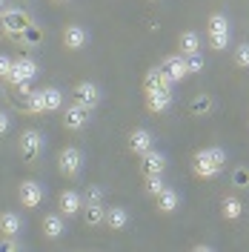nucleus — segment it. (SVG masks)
Instances as JSON below:
<instances>
[{"mask_svg":"<svg viewBox=\"0 0 249 252\" xmlns=\"http://www.w3.org/2000/svg\"><path fill=\"white\" fill-rule=\"evenodd\" d=\"M244 212H247V206H244V201L235 192H226L220 198V218L226 220V223H238V220L244 218Z\"/></svg>","mask_w":249,"mask_h":252,"instance_id":"obj_16","label":"nucleus"},{"mask_svg":"<svg viewBox=\"0 0 249 252\" xmlns=\"http://www.w3.org/2000/svg\"><path fill=\"white\" fill-rule=\"evenodd\" d=\"M66 215H63L61 209H55V212H46L43 218H40V232L46 241H61L66 235Z\"/></svg>","mask_w":249,"mask_h":252,"instance_id":"obj_11","label":"nucleus"},{"mask_svg":"<svg viewBox=\"0 0 249 252\" xmlns=\"http://www.w3.org/2000/svg\"><path fill=\"white\" fill-rule=\"evenodd\" d=\"M192 250H195V252H212L215 247H212V244H203V241H198V244H192Z\"/></svg>","mask_w":249,"mask_h":252,"instance_id":"obj_35","label":"nucleus"},{"mask_svg":"<svg viewBox=\"0 0 249 252\" xmlns=\"http://www.w3.org/2000/svg\"><path fill=\"white\" fill-rule=\"evenodd\" d=\"M20 247H23V244L15 241V238H3V241H0V250H6V252H15V250H20Z\"/></svg>","mask_w":249,"mask_h":252,"instance_id":"obj_34","label":"nucleus"},{"mask_svg":"<svg viewBox=\"0 0 249 252\" xmlns=\"http://www.w3.org/2000/svg\"><path fill=\"white\" fill-rule=\"evenodd\" d=\"M155 209L160 212V215H175V212L181 209V192L166 184V189L155 198Z\"/></svg>","mask_w":249,"mask_h":252,"instance_id":"obj_20","label":"nucleus"},{"mask_svg":"<svg viewBox=\"0 0 249 252\" xmlns=\"http://www.w3.org/2000/svg\"><path fill=\"white\" fill-rule=\"evenodd\" d=\"M3 12H6V0H0V15H3Z\"/></svg>","mask_w":249,"mask_h":252,"instance_id":"obj_36","label":"nucleus"},{"mask_svg":"<svg viewBox=\"0 0 249 252\" xmlns=\"http://www.w3.org/2000/svg\"><path fill=\"white\" fill-rule=\"evenodd\" d=\"M12 66H15V58L0 55V80H9V75H12Z\"/></svg>","mask_w":249,"mask_h":252,"instance_id":"obj_32","label":"nucleus"},{"mask_svg":"<svg viewBox=\"0 0 249 252\" xmlns=\"http://www.w3.org/2000/svg\"><path fill=\"white\" fill-rule=\"evenodd\" d=\"M83 163H86V155H83L80 146H72V143H69V146H63L61 152H58V172H61L66 181L80 178Z\"/></svg>","mask_w":249,"mask_h":252,"instance_id":"obj_3","label":"nucleus"},{"mask_svg":"<svg viewBox=\"0 0 249 252\" xmlns=\"http://www.w3.org/2000/svg\"><path fill=\"white\" fill-rule=\"evenodd\" d=\"M17 201H20L23 209H37V206H43V201H46V187H43V181H34V178L20 181V184H17Z\"/></svg>","mask_w":249,"mask_h":252,"instance_id":"obj_4","label":"nucleus"},{"mask_svg":"<svg viewBox=\"0 0 249 252\" xmlns=\"http://www.w3.org/2000/svg\"><path fill=\"white\" fill-rule=\"evenodd\" d=\"M72 100H78L80 106H86L89 112H94L103 103V89L94 83V80H78L72 86Z\"/></svg>","mask_w":249,"mask_h":252,"instance_id":"obj_6","label":"nucleus"},{"mask_svg":"<svg viewBox=\"0 0 249 252\" xmlns=\"http://www.w3.org/2000/svg\"><path fill=\"white\" fill-rule=\"evenodd\" d=\"M52 3H61V6H63V3H69V0H52Z\"/></svg>","mask_w":249,"mask_h":252,"instance_id":"obj_37","label":"nucleus"},{"mask_svg":"<svg viewBox=\"0 0 249 252\" xmlns=\"http://www.w3.org/2000/svg\"><path fill=\"white\" fill-rule=\"evenodd\" d=\"M172 103H175V94L169 89H152V92H146V112H152V115H166L172 109Z\"/></svg>","mask_w":249,"mask_h":252,"instance_id":"obj_17","label":"nucleus"},{"mask_svg":"<svg viewBox=\"0 0 249 252\" xmlns=\"http://www.w3.org/2000/svg\"><path fill=\"white\" fill-rule=\"evenodd\" d=\"M155 146V132L152 129H146V126H135L132 132H129V152L132 155H143V152H149Z\"/></svg>","mask_w":249,"mask_h":252,"instance_id":"obj_13","label":"nucleus"},{"mask_svg":"<svg viewBox=\"0 0 249 252\" xmlns=\"http://www.w3.org/2000/svg\"><path fill=\"white\" fill-rule=\"evenodd\" d=\"M129 209L126 206H109L106 209V220H103V226H109L112 232H121V229H126L129 226Z\"/></svg>","mask_w":249,"mask_h":252,"instance_id":"obj_23","label":"nucleus"},{"mask_svg":"<svg viewBox=\"0 0 249 252\" xmlns=\"http://www.w3.org/2000/svg\"><path fill=\"white\" fill-rule=\"evenodd\" d=\"M89 121H92V112L86 109V106H80L78 100L66 103L61 109V124L66 132H83L89 126Z\"/></svg>","mask_w":249,"mask_h":252,"instance_id":"obj_5","label":"nucleus"},{"mask_svg":"<svg viewBox=\"0 0 249 252\" xmlns=\"http://www.w3.org/2000/svg\"><path fill=\"white\" fill-rule=\"evenodd\" d=\"M232 187L238 189H249V169H244V166H238L232 172Z\"/></svg>","mask_w":249,"mask_h":252,"instance_id":"obj_31","label":"nucleus"},{"mask_svg":"<svg viewBox=\"0 0 249 252\" xmlns=\"http://www.w3.org/2000/svg\"><path fill=\"white\" fill-rule=\"evenodd\" d=\"M232 63L235 69H249V43H238L232 49Z\"/></svg>","mask_w":249,"mask_h":252,"instance_id":"obj_28","label":"nucleus"},{"mask_svg":"<svg viewBox=\"0 0 249 252\" xmlns=\"http://www.w3.org/2000/svg\"><path fill=\"white\" fill-rule=\"evenodd\" d=\"M189 63V75H201L203 72V66H206V61H203V55L201 52H195V55H184Z\"/></svg>","mask_w":249,"mask_h":252,"instance_id":"obj_30","label":"nucleus"},{"mask_svg":"<svg viewBox=\"0 0 249 252\" xmlns=\"http://www.w3.org/2000/svg\"><path fill=\"white\" fill-rule=\"evenodd\" d=\"M163 189H166V181H163V175H146V178H143V192H146L149 198H157Z\"/></svg>","mask_w":249,"mask_h":252,"instance_id":"obj_27","label":"nucleus"},{"mask_svg":"<svg viewBox=\"0 0 249 252\" xmlns=\"http://www.w3.org/2000/svg\"><path fill=\"white\" fill-rule=\"evenodd\" d=\"M220 172H223V166L212 160V155L206 152V146L192 155V175H195V178H201V181H215V178H220Z\"/></svg>","mask_w":249,"mask_h":252,"instance_id":"obj_7","label":"nucleus"},{"mask_svg":"<svg viewBox=\"0 0 249 252\" xmlns=\"http://www.w3.org/2000/svg\"><path fill=\"white\" fill-rule=\"evenodd\" d=\"M83 223L94 229V226H103V220H106V206L103 204H83Z\"/></svg>","mask_w":249,"mask_h":252,"instance_id":"obj_24","label":"nucleus"},{"mask_svg":"<svg viewBox=\"0 0 249 252\" xmlns=\"http://www.w3.org/2000/svg\"><path fill=\"white\" fill-rule=\"evenodd\" d=\"M58 209H61L66 218H78L83 212V192L78 189H63L58 195Z\"/></svg>","mask_w":249,"mask_h":252,"instance_id":"obj_14","label":"nucleus"},{"mask_svg":"<svg viewBox=\"0 0 249 252\" xmlns=\"http://www.w3.org/2000/svg\"><path fill=\"white\" fill-rule=\"evenodd\" d=\"M201 46H203L201 32L184 29L181 34H178V52H181V55H195V52H201Z\"/></svg>","mask_w":249,"mask_h":252,"instance_id":"obj_21","label":"nucleus"},{"mask_svg":"<svg viewBox=\"0 0 249 252\" xmlns=\"http://www.w3.org/2000/svg\"><path fill=\"white\" fill-rule=\"evenodd\" d=\"M0 20H3V32H6L9 37H15V40L23 37V32L31 29V20L23 9H6V12L0 15Z\"/></svg>","mask_w":249,"mask_h":252,"instance_id":"obj_9","label":"nucleus"},{"mask_svg":"<svg viewBox=\"0 0 249 252\" xmlns=\"http://www.w3.org/2000/svg\"><path fill=\"white\" fill-rule=\"evenodd\" d=\"M12 132V118H9V112L0 109V138H6Z\"/></svg>","mask_w":249,"mask_h":252,"instance_id":"obj_33","label":"nucleus"},{"mask_svg":"<svg viewBox=\"0 0 249 252\" xmlns=\"http://www.w3.org/2000/svg\"><path fill=\"white\" fill-rule=\"evenodd\" d=\"M166 166H169V158L163 155L160 149L152 146L149 152H143V155H140V166H138V169H140V175L146 178V175H163V172H166Z\"/></svg>","mask_w":249,"mask_h":252,"instance_id":"obj_12","label":"nucleus"},{"mask_svg":"<svg viewBox=\"0 0 249 252\" xmlns=\"http://www.w3.org/2000/svg\"><path fill=\"white\" fill-rule=\"evenodd\" d=\"M23 112H26V115H43V112H46L43 92H40V89H31V92L23 97Z\"/></svg>","mask_w":249,"mask_h":252,"instance_id":"obj_25","label":"nucleus"},{"mask_svg":"<svg viewBox=\"0 0 249 252\" xmlns=\"http://www.w3.org/2000/svg\"><path fill=\"white\" fill-rule=\"evenodd\" d=\"M206 43L212 52H226L232 43V26L226 12H209L206 17Z\"/></svg>","mask_w":249,"mask_h":252,"instance_id":"obj_1","label":"nucleus"},{"mask_svg":"<svg viewBox=\"0 0 249 252\" xmlns=\"http://www.w3.org/2000/svg\"><path fill=\"white\" fill-rule=\"evenodd\" d=\"M103 187L100 184H89V187L83 189V204H103Z\"/></svg>","mask_w":249,"mask_h":252,"instance_id":"obj_29","label":"nucleus"},{"mask_svg":"<svg viewBox=\"0 0 249 252\" xmlns=\"http://www.w3.org/2000/svg\"><path fill=\"white\" fill-rule=\"evenodd\" d=\"M61 43L66 52H80V49H86V43H89V29L80 26V23H69L61 32Z\"/></svg>","mask_w":249,"mask_h":252,"instance_id":"obj_10","label":"nucleus"},{"mask_svg":"<svg viewBox=\"0 0 249 252\" xmlns=\"http://www.w3.org/2000/svg\"><path fill=\"white\" fill-rule=\"evenodd\" d=\"M40 92H43V103H46V112H61L63 106H66V92H63L61 86L49 83V86H40Z\"/></svg>","mask_w":249,"mask_h":252,"instance_id":"obj_22","label":"nucleus"},{"mask_svg":"<svg viewBox=\"0 0 249 252\" xmlns=\"http://www.w3.org/2000/svg\"><path fill=\"white\" fill-rule=\"evenodd\" d=\"M175 80L163 72V66H152L146 75H143V92H152V89H169V92H175Z\"/></svg>","mask_w":249,"mask_h":252,"instance_id":"obj_18","label":"nucleus"},{"mask_svg":"<svg viewBox=\"0 0 249 252\" xmlns=\"http://www.w3.org/2000/svg\"><path fill=\"white\" fill-rule=\"evenodd\" d=\"M43 149H46V138H43L40 129L29 126V129H23V132L17 135V152H20V158H23V163L31 166L37 158L43 155Z\"/></svg>","mask_w":249,"mask_h":252,"instance_id":"obj_2","label":"nucleus"},{"mask_svg":"<svg viewBox=\"0 0 249 252\" xmlns=\"http://www.w3.org/2000/svg\"><path fill=\"white\" fill-rule=\"evenodd\" d=\"M37 72H40V66H37V61L34 58H29V55H20V58H15V66H12V75H9V86H20V83H31V80L37 78Z\"/></svg>","mask_w":249,"mask_h":252,"instance_id":"obj_8","label":"nucleus"},{"mask_svg":"<svg viewBox=\"0 0 249 252\" xmlns=\"http://www.w3.org/2000/svg\"><path fill=\"white\" fill-rule=\"evenodd\" d=\"M152 3H157V0H152Z\"/></svg>","mask_w":249,"mask_h":252,"instance_id":"obj_38","label":"nucleus"},{"mask_svg":"<svg viewBox=\"0 0 249 252\" xmlns=\"http://www.w3.org/2000/svg\"><path fill=\"white\" fill-rule=\"evenodd\" d=\"M160 66H163V72H166L175 83H184V80L189 78V63H187V58H184L181 52L166 55V58L160 61Z\"/></svg>","mask_w":249,"mask_h":252,"instance_id":"obj_15","label":"nucleus"},{"mask_svg":"<svg viewBox=\"0 0 249 252\" xmlns=\"http://www.w3.org/2000/svg\"><path fill=\"white\" fill-rule=\"evenodd\" d=\"M23 218L17 215V212H12V209H3L0 212V238H20V232H23Z\"/></svg>","mask_w":249,"mask_h":252,"instance_id":"obj_19","label":"nucleus"},{"mask_svg":"<svg viewBox=\"0 0 249 252\" xmlns=\"http://www.w3.org/2000/svg\"><path fill=\"white\" fill-rule=\"evenodd\" d=\"M189 112H192V115H198V118L212 115V112H215V100H212V94H198V97L189 103Z\"/></svg>","mask_w":249,"mask_h":252,"instance_id":"obj_26","label":"nucleus"}]
</instances>
